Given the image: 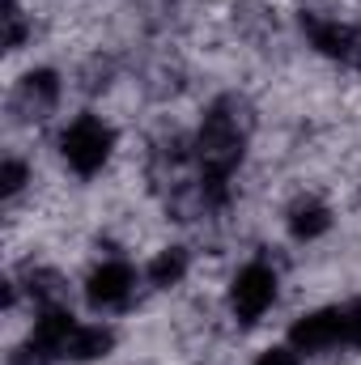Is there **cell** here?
<instances>
[{
	"label": "cell",
	"instance_id": "cell-1",
	"mask_svg": "<svg viewBox=\"0 0 361 365\" xmlns=\"http://www.w3.org/2000/svg\"><path fill=\"white\" fill-rule=\"evenodd\" d=\"M247 132H251V110H247L243 98H221L204 115V128L195 136V158L204 166V179H217V182L230 179V170L243 162Z\"/></svg>",
	"mask_w": 361,
	"mask_h": 365
},
{
	"label": "cell",
	"instance_id": "cell-9",
	"mask_svg": "<svg viewBox=\"0 0 361 365\" xmlns=\"http://www.w3.org/2000/svg\"><path fill=\"white\" fill-rule=\"evenodd\" d=\"M115 349V331L111 327H102V323H93V327H73V336H68V344H64V357H73V361H98V357H106Z\"/></svg>",
	"mask_w": 361,
	"mask_h": 365
},
{
	"label": "cell",
	"instance_id": "cell-16",
	"mask_svg": "<svg viewBox=\"0 0 361 365\" xmlns=\"http://www.w3.org/2000/svg\"><path fill=\"white\" fill-rule=\"evenodd\" d=\"M345 64L361 73V30H353V47H349V60H345Z\"/></svg>",
	"mask_w": 361,
	"mask_h": 365
},
{
	"label": "cell",
	"instance_id": "cell-11",
	"mask_svg": "<svg viewBox=\"0 0 361 365\" xmlns=\"http://www.w3.org/2000/svg\"><path fill=\"white\" fill-rule=\"evenodd\" d=\"M26 293L47 310V306H60L64 302V276L60 272H47V268H34L26 276Z\"/></svg>",
	"mask_w": 361,
	"mask_h": 365
},
{
	"label": "cell",
	"instance_id": "cell-15",
	"mask_svg": "<svg viewBox=\"0 0 361 365\" xmlns=\"http://www.w3.org/2000/svg\"><path fill=\"white\" fill-rule=\"evenodd\" d=\"M349 344H357L361 349V306L349 310Z\"/></svg>",
	"mask_w": 361,
	"mask_h": 365
},
{
	"label": "cell",
	"instance_id": "cell-14",
	"mask_svg": "<svg viewBox=\"0 0 361 365\" xmlns=\"http://www.w3.org/2000/svg\"><path fill=\"white\" fill-rule=\"evenodd\" d=\"M255 365H298V349H264Z\"/></svg>",
	"mask_w": 361,
	"mask_h": 365
},
{
	"label": "cell",
	"instance_id": "cell-4",
	"mask_svg": "<svg viewBox=\"0 0 361 365\" xmlns=\"http://www.w3.org/2000/svg\"><path fill=\"white\" fill-rule=\"evenodd\" d=\"M9 106H13V115H17V119H26V123L47 119V115L60 106V77H56V73H47V68L26 73V77L17 81L13 98H9Z\"/></svg>",
	"mask_w": 361,
	"mask_h": 365
},
{
	"label": "cell",
	"instance_id": "cell-5",
	"mask_svg": "<svg viewBox=\"0 0 361 365\" xmlns=\"http://www.w3.org/2000/svg\"><path fill=\"white\" fill-rule=\"evenodd\" d=\"M289 340L298 353H323V349L349 340V310H315L293 323Z\"/></svg>",
	"mask_w": 361,
	"mask_h": 365
},
{
	"label": "cell",
	"instance_id": "cell-7",
	"mask_svg": "<svg viewBox=\"0 0 361 365\" xmlns=\"http://www.w3.org/2000/svg\"><path fill=\"white\" fill-rule=\"evenodd\" d=\"M302 30L310 34V43L332 56V60H349V47H353V26H340V21H323L315 13H302Z\"/></svg>",
	"mask_w": 361,
	"mask_h": 365
},
{
	"label": "cell",
	"instance_id": "cell-12",
	"mask_svg": "<svg viewBox=\"0 0 361 365\" xmlns=\"http://www.w3.org/2000/svg\"><path fill=\"white\" fill-rule=\"evenodd\" d=\"M26 182H30L26 162H17V158H4V166H0V191H4V200H17Z\"/></svg>",
	"mask_w": 361,
	"mask_h": 365
},
{
	"label": "cell",
	"instance_id": "cell-13",
	"mask_svg": "<svg viewBox=\"0 0 361 365\" xmlns=\"http://www.w3.org/2000/svg\"><path fill=\"white\" fill-rule=\"evenodd\" d=\"M21 43H26V13H21L17 0H9V4H4V47L17 51Z\"/></svg>",
	"mask_w": 361,
	"mask_h": 365
},
{
	"label": "cell",
	"instance_id": "cell-8",
	"mask_svg": "<svg viewBox=\"0 0 361 365\" xmlns=\"http://www.w3.org/2000/svg\"><path fill=\"white\" fill-rule=\"evenodd\" d=\"M285 225H289V234H293V238L310 242V238H319V234H327V230H332V212H327L319 200L302 195V200H293V204H289Z\"/></svg>",
	"mask_w": 361,
	"mask_h": 365
},
{
	"label": "cell",
	"instance_id": "cell-3",
	"mask_svg": "<svg viewBox=\"0 0 361 365\" xmlns=\"http://www.w3.org/2000/svg\"><path fill=\"white\" fill-rule=\"evenodd\" d=\"M276 297V272L264 264H247L243 272L234 276L230 284V310L243 319V323H255Z\"/></svg>",
	"mask_w": 361,
	"mask_h": 365
},
{
	"label": "cell",
	"instance_id": "cell-6",
	"mask_svg": "<svg viewBox=\"0 0 361 365\" xmlns=\"http://www.w3.org/2000/svg\"><path fill=\"white\" fill-rule=\"evenodd\" d=\"M132 289H136V272H132L128 264H119V259L98 264L90 272V280H86V297H90V306H98V310L123 306V302L132 297Z\"/></svg>",
	"mask_w": 361,
	"mask_h": 365
},
{
	"label": "cell",
	"instance_id": "cell-10",
	"mask_svg": "<svg viewBox=\"0 0 361 365\" xmlns=\"http://www.w3.org/2000/svg\"><path fill=\"white\" fill-rule=\"evenodd\" d=\"M183 276H187V251H183V247L158 251V259L149 264V280H153L158 289H175V284H183Z\"/></svg>",
	"mask_w": 361,
	"mask_h": 365
},
{
	"label": "cell",
	"instance_id": "cell-2",
	"mask_svg": "<svg viewBox=\"0 0 361 365\" xmlns=\"http://www.w3.org/2000/svg\"><path fill=\"white\" fill-rule=\"evenodd\" d=\"M111 149H115V132H111V123H102L98 115L73 119V123L64 128V136H60V153H64V162H68L77 175H98V170L106 166Z\"/></svg>",
	"mask_w": 361,
	"mask_h": 365
}]
</instances>
